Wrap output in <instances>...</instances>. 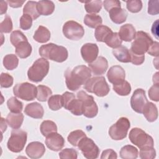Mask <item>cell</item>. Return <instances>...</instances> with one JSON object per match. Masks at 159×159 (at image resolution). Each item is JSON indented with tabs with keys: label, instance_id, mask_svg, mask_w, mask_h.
I'll return each instance as SVG.
<instances>
[{
	"label": "cell",
	"instance_id": "6da1fadb",
	"mask_svg": "<svg viewBox=\"0 0 159 159\" xmlns=\"http://www.w3.org/2000/svg\"><path fill=\"white\" fill-rule=\"evenodd\" d=\"M91 76V70L85 65L76 66L73 69L68 68L65 72L66 86L73 91L78 90L84 84Z\"/></svg>",
	"mask_w": 159,
	"mask_h": 159
},
{
	"label": "cell",
	"instance_id": "7a4b0ae2",
	"mask_svg": "<svg viewBox=\"0 0 159 159\" xmlns=\"http://www.w3.org/2000/svg\"><path fill=\"white\" fill-rule=\"evenodd\" d=\"M40 55L43 58L58 63L65 61L68 56L67 49L63 46L50 43L42 45L39 50Z\"/></svg>",
	"mask_w": 159,
	"mask_h": 159
},
{
	"label": "cell",
	"instance_id": "3957f363",
	"mask_svg": "<svg viewBox=\"0 0 159 159\" xmlns=\"http://www.w3.org/2000/svg\"><path fill=\"white\" fill-rule=\"evenodd\" d=\"M153 42L152 38L147 33L141 30L138 31L135 34L129 51L135 55H145Z\"/></svg>",
	"mask_w": 159,
	"mask_h": 159
},
{
	"label": "cell",
	"instance_id": "277c9868",
	"mask_svg": "<svg viewBox=\"0 0 159 159\" xmlns=\"http://www.w3.org/2000/svg\"><path fill=\"white\" fill-rule=\"evenodd\" d=\"M49 70V62L45 58L37 59L29 68L27 76L30 81L35 83L40 82L48 74Z\"/></svg>",
	"mask_w": 159,
	"mask_h": 159
},
{
	"label": "cell",
	"instance_id": "5b68a950",
	"mask_svg": "<svg viewBox=\"0 0 159 159\" xmlns=\"http://www.w3.org/2000/svg\"><path fill=\"white\" fill-rule=\"evenodd\" d=\"M84 89L99 97L106 96L110 91V88L104 76H96L89 78L84 84Z\"/></svg>",
	"mask_w": 159,
	"mask_h": 159
},
{
	"label": "cell",
	"instance_id": "8992f818",
	"mask_svg": "<svg viewBox=\"0 0 159 159\" xmlns=\"http://www.w3.org/2000/svg\"><path fill=\"white\" fill-rule=\"evenodd\" d=\"M129 138L130 142L140 149L153 147V138L140 128L132 129L129 132Z\"/></svg>",
	"mask_w": 159,
	"mask_h": 159
},
{
	"label": "cell",
	"instance_id": "52a82bcc",
	"mask_svg": "<svg viewBox=\"0 0 159 159\" xmlns=\"http://www.w3.org/2000/svg\"><path fill=\"white\" fill-rule=\"evenodd\" d=\"M27 134L21 129H14L11 132V136L7 141L8 149L15 153L21 152L27 142Z\"/></svg>",
	"mask_w": 159,
	"mask_h": 159
},
{
	"label": "cell",
	"instance_id": "ba28073f",
	"mask_svg": "<svg viewBox=\"0 0 159 159\" xmlns=\"http://www.w3.org/2000/svg\"><path fill=\"white\" fill-rule=\"evenodd\" d=\"M77 98L80 99L83 105V114L88 118H93L98 112V107L94 98L88 95L84 91H80L76 94Z\"/></svg>",
	"mask_w": 159,
	"mask_h": 159
},
{
	"label": "cell",
	"instance_id": "9c48e42d",
	"mask_svg": "<svg viewBox=\"0 0 159 159\" xmlns=\"http://www.w3.org/2000/svg\"><path fill=\"white\" fill-rule=\"evenodd\" d=\"M130 127L129 120L124 117L119 118L117 121L110 127L109 134L111 138L115 140H120L125 139Z\"/></svg>",
	"mask_w": 159,
	"mask_h": 159
},
{
	"label": "cell",
	"instance_id": "30bf717a",
	"mask_svg": "<svg viewBox=\"0 0 159 159\" xmlns=\"http://www.w3.org/2000/svg\"><path fill=\"white\" fill-rule=\"evenodd\" d=\"M13 93L16 97L29 101H32L36 98L37 89L35 85L25 82L16 84L13 88Z\"/></svg>",
	"mask_w": 159,
	"mask_h": 159
},
{
	"label": "cell",
	"instance_id": "8fae6325",
	"mask_svg": "<svg viewBox=\"0 0 159 159\" xmlns=\"http://www.w3.org/2000/svg\"><path fill=\"white\" fill-rule=\"evenodd\" d=\"M63 33L70 40H78L83 37L84 30L83 27L77 22L68 20L63 26Z\"/></svg>",
	"mask_w": 159,
	"mask_h": 159
},
{
	"label": "cell",
	"instance_id": "7c38bea8",
	"mask_svg": "<svg viewBox=\"0 0 159 159\" xmlns=\"http://www.w3.org/2000/svg\"><path fill=\"white\" fill-rule=\"evenodd\" d=\"M78 147L83 156L88 159H95L99 156V148L91 139L86 136L79 142Z\"/></svg>",
	"mask_w": 159,
	"mask_h": 159
},
{
	"label": "cell",
	"instance_id": "4fadbf2b",
	"mask_svg": "<svg viewBox=\"0 0 159 159\" xmlns=\"http://www.w3.org/2000/svg\"><path fill=\"white\" fill-rule=\"evenodd\" d=\"M145 91L141 88L135 89L130 98V106L132 109L137 113L142 114L148 102Z\"/></svg>",
	"mask_w": 159,
	"mask_h": 159
},
{
	"label": "cell",
	"instance_id": "5bb4252c",
	"mask_svg": "<svg viewBox=\"0 0 159 159\" xmlns=\"http://www.w3.org/2000/svg\"><path fill=\"white\" fill-rule=\"evenodd\" d=\"M99 48L96 43H87L81 48V54L83 60L88 63L94 61L98 55Z\"/></svg>",
	"mask_w": 159,
	"mask_h": 159
},
{
	"label": "cell",
	"instance_id": "9a60e30c",
	"mask_svg": "<svg viewBox=\"0 0 159 159\" xmlns=\"http://www.w3.org/2000/svg\"><path fill=\"white\" fill-rule=\"evenodd\" d=\"M45 144L50 150L58 152L64 147L65 139L57 132H53L46 137Z\"/></svg>",
	"mask_w": 159,
	"mask_h": 159
},
{
	"label": "cell",
	"instance_id": "2e32d148",
	"mask_svg": "<svg viewBox=\"0 0 159 159\" xmlns=\"http://www.w3.org/2000/svg\"><path fill=\"white\" fill-rule=\"evenodd\" d=\"M107 77L111 83L117 84L125 80V73L122 66L119 65H114L111 66L108 70Z\"/></svg>",
	"mask_w": 159,
	"mask_h": 159
},
{
	"label": "cell",
	"instance_id": "e0dca14e",
	"mask_svg": "<svg viewBox=\"0 0 159 159\" xmlns=\"http://www.w3.org/2000/svg\"><path fill=\"white\" fill-rule=\"evenodd\" d=\"M45 152L44 145L40 142H32L25 148L27 155L30 158L37 159L42 157Z\"/></svg>",
	"mask_w": 159,
	"mask_h": 159
},
{
	"label": "cell",
	"instance_id": "ac0fdd59",
	"mask_svg": "<svg viewBox=\"0 0 159 159\" xmlns=\"http://www.w3.org/2000/svg\"><path fill=\"white\" fill-rule=\"evenodd\" d=\"M90 70L94 75H101L106 73L108 68V61L103 57H98L94 61L88 65Z\"/></svg>",
	"mask_w": 159,
	"mask_h": 159
},
{
	"label": "cell",
	"instance_id": "d6986e66",
	"mask_svg": "<svg viewBox=\"0 0 159 159\" xmlns=\"http://www.w3.org/2000/svg\"><path fill=\"white\" fill-rule=\"evenodd\" d=\"M25 114L34 119H42L43 116L44 110L42 106L37 102L28 104L24 109Z\"/></svg>",
	"mask_w": 159,
	"mask_h": 159
},
{
	"label": "cell",
	"instance_id": "ffe728a7",
	"mask_svg": "<svg viewBox=\"0 0 159 159\" xmlns=\"http://www.w3.org/2000/svg\"><path fill=\"white\" fill-rule=\"evenodd\" d=\"M122 40L125 42H130L134 39L135 36V29L130 24H125L122 25L118 33Z\"/></svg>",
	"mask_w": 159,
	"mask_h": 159
},
{
	"label": "cell",
	"instance_id": "44dd1931",
	"mask_svg": "<svg viewBox=\"0 0 159 159\" xmlns=\"http://www.w3.org/2000/svg\"><path fill=\"white\" fill-rule=\"evenodd\" d=\"M109 14L111 20L117 24L124 23L127 17L126 10L121 7H114L109 11Z\"/></svg>",
	"mask_w": 159,
	"mask_h": 159
},
{
	"label": "cell",
	"instance_id": "7402d4cb",
	"mask_svg": "<svg viewBox=\"0 0 159 159\" xmlns=\"http://www.w3.org/2000/svg\"><path fill=\"white\" fill-rule=\"evenodd\" d=\"M112 54L116 57V58L120 62H130V54L129 50L124 46L120 45V47L114 48L112 50Z\"/></svg>",
	"mask_w": 159,
	"mask_h": 159
},
{
	"label": "cell",
	"instance_id": "603a6c76",
	"mask_svg": "<svg viewBox=\"0 0 159 159\" xmlns=\"http://www.w3.org/2000/svg\"><path fill=\"white\" fill-rule=\"evenodd\" d=\"M24 120V115L20 113L10 112L6 117V122L13 129H19Z\"/></svg>",
	"mask_w": 159,
	"mask_h": 159
},
{
	"label": "cell",
	"instance_id": "cb8c5ba5",
	"mask_svg": "<svg viewBox=\"0 0 159 159\" xmlns=\"http://www.w3.org/2000/svg\"><path fill=\"white\" fill-rule=\"evenodd\" d=\"M16 53L20 58L29 57L32 53V46L28 41H22L16 47Z\"/></svg>",
	"mask_w": 159,
	"mask_h": 159
},
{
	"label": "cell",
	"instance_id": "d4e9b609",
	"mask_svg": "<svg viewBox=\"0 0 159 159\" xmlns=\"http://www.w3.org/2000/svg\"><path fill=\"white\" fill-rule=\"evenodd\" d=\"M37 10L40 15L48 16L55 10V4L52 1H39L37 2Z\"/></svg>",
	"mask_w": 159,
	"mask_h": 159
},
{
	"label": "cell",
	"instance_id": "484cf974",
	"mask_svg": "<svg viewBox=\"0 0 159 159\" xmlns=\"http://www.w3.org/2000/svg\"><path fill=\"white\" fill-rule=\"evenodd\" d=\"M143 116L146 119L150 122H152L155 121L158 117V110L157 107L153 103L151 102H148L146 104L143 112Z\"/></svg>",
	"mask_w": 159,
	"mask_h": 159
},
{
	"label": "cell",
	"instance_id": "4316f807",
	"mask_svg": "<svg viewBox=\"0 0 159 159\" xmlns=\"http://www.w3.org/2000/svg\"><path fill=\"white\" fill-rule=\"evenodd\" d=\"M33 38L37 42L46 43L50 39V32L47 27L40 25L35 32Z\"/></svg>",
	"mask_w": 159,
	"mask_h": 159
},
{
	"label": "cell",
	"instance_id": "83f0119b",
	"mask_svg": "<svg viewBox=\"0 0 159 159\" xmlns=\"http://www.w3.org/2000/svg\"><path fill=\"white\" fill-rule=\"evenodd\" d=\"M139 151L136 147L127 145L122 147L120 150V157L123 159H135L138 157Z\"/></svg>",
	"mask_w": 159,
	"mask_h": 159
},
{
	"label": "cell",
	"instance_id": "f1b7e54d",
	"mask_svg": "<svg viewBox=\"0 0 159 159\" xmlns=\"http://www.w3.org/2000/svg\"><path fill=\"white\" fill-rule=\"evenodd\" d=\"M113 32L112 30L106 25H101L96 27L94 32V35L96 40L98 42H105L107 37Z\"/></svg>",
	"mask_w": 159,
	"mask_h": 159
},
{
	"label": "cell",
	"instance_id": "f546056e",
	"mask_svg": "<svg viewBox=\"0 0 159 159\" xmlns=\"http://www.w3.org/2000/svg\"><path fill=\"white\" fill-rule=\"evenodd\" d=\"M23 13L24 14L30 16L33 20L37 19L40 16L37 10V2L33 1H28L24 7Z\"/></svg>",
	"mask_w": 159,
	"mask_h": 159
},
{
	"label": "cell",
	"instance_id": "4dcf8cb0",
	"mask_svg": "<svg viewBox=\"0 0 159 159\" xmlns=\"http://www.w3.org/2000/svg\"><path fill=\"white\" fill-rule=\"evenodd\" d=\"M102 19L101 16L94 14H88L84 18V23L90 28H96L101 25Z\"/></svg>",
	"mask_w": 159,
	"mask_h": 159
},
{
	"label": "cell",
	"instance_id": "1f68e13d",
	"mask_svg": "<svg viewBox=\"0 0 159 159\" xmlns=\"http://www.w3.org/2000/svg\"><path fill=\"white\" fill-rule=\"evenodd\" d=\"M40 129L42 134L45 137H47L53 132H57V127L56 124L54 122L49 120L43 121L40 125Z\"/></svg>",
	"mask_w": 159,
	"mask_h": 159
},
{
	"label": "cell",
	"instance_id": "d6a6232c",
	"mask_svg": "<svg viewBox=\"0 0 159 159\" xmlns=\"http://www.w3.org/2000/svg\"><path fill=\"white\" fill-rule=\"evenodd\" d=\"M19 59L14 54L6 55L3 58V65L7 70H12L17 68Z\"/></svg>",
	"mask_w": 159,
	"mask_h": 159
},
{
	"label": "cell",
	"instance_id": "836d02e7",
	"mask_svg": "<svg viewBox=\"0 0 159 159\" xmlns=\"http://www.w3.org/2000/svg\"><path fill=\"white\" fill-rule=\"evenodd\" d=\"M37 99L39 101L45 102L48 99L50 96L52 94V91L50 88L44 85H39L37 87Z\"/></svg>",
	"mask_w": 159,
	"mask_h": 159
},
{
	"label": "cell",
	"instance_id": "e575fe53",
	"mask_svg": "<svg viewBox=\"0 0 159 159\" xmlns=\"http://www.w3.org/2000/svg\"><path fill=\"white\" fill-rule=\"evenodd\" d=\"M113 89L120 96H127L131 91V86L128 81L124 80L119 84H113Z\"/></svg>",
	"mask_w": 159,
	"mask_h": 159
},
{
	"label": "cell",
	"instance_id": "d590c367",
	"mask_svg": "<svg viewBox=\"0 0 159 159\" xmlns=\"http://www.w3.org/2000/svg\"><path fill=\"white\" fill-rule=\"evenodd\" d=\"M67 110L70 111L75 116H81L83 114V105L82 102L79 99L75 98L67 106Z\"/></svg>",
	"mask_w": 159,
	"mask_h": 159
},
{
	"label": "cell",
	"instance_id": "8d00e7d4",
	"mask_svg": "<svg viewBox=\"0 0 159 159\" xmlns=\"http://www.w3.org/2000/svg\"><path fill=\"white\" fill-rule=\"evenodd\" d=\"M84 8L86 11L89 14L98 13L102 8V1L101 0H94L84 2Z\"/></svg>",
	"mask_w": 159,
	"mask_h": 159
},
{
	"label": "cell",
	"instance_id": "74e56055",
	"mask_svg": "<svg viewBox=\"0 0 159 159\" xmlns=\"http://www.w3.org/2000/svg\"><path fill=\"white\" fill-rule=\"evenodd\" d=\"M48 105L52 111H57L63 107L62 96L55 94L51 96L48 99Z\"/></svg>",
	"mask_w": 159,
	"mask_h": 159
},
{
	"label": "cell",
	"instance_id": "f35d334b",
	"mask_svg": "<svg viewBox=\"0 0 159 159\" xmlns=\"http://www.w3.org/2000/svg\"><path fill=\"white\" fill-rule=\"evenodd\" d=\"M7 107L11 112L20 113L23 109V104L15 97L10 98L7 101Z\"/></svg>",
	"mask_w": 159,
	"mask_h": 159
},
{
	"label": "cell",
	"instance_id": "ab89813d",
	"mask_svg": "<svg viewBox=\"0 0 159 159\" xmlns=\"http://www.w3.org/2000/svg\"><path fill=\"white\" fill-rule=\"evenodd\" d=\"M86 134L81 130H76L70 133L67 139L68 141L73 146L78 147L79 142L84 137H86Z\"/></svg>",
	"mask_w": 159,
	"mask_h": 159
},
{
	"label": "cell",
	"instance_id": "60d3db41",
	"mask_svg": "<svg viewBox=\"0 0 159 159\" xmlns=\"http://www.w3.org/2000/svg\"><path fill=\"white\" fill-rule=\"evenodd\" d=\"M122 40L120 38L119 34L117 32H112L107 39L106 40L105 43L106 45L112 48H116L120 47L122 44Z\"/></svg>",
	"mask_w": 159,
	"mask_h": 159
},
{
	"label": "cell",
	"instance_id": "b9f144b4",
	"mask_svg": "<svg viewBox=\"0 0 159 159\" xmlns=\"http://www.w3.org/2000/svg\"><path fill=\"white\" fill-rule=\"evenodd\" d=\"M10 40L14 47H16L20 42L28 41L25 35L21 31L18 30H14L11 33L10 36Z\"/></svg>",
	"mask_w": 159,
	"mask_h": 159
},
{
	"label": "cell",
	"instance_id": "7bdbcfd3",
	"mask_svg": "<svg viewBox=\"0 0 159 159\" xmlns=\"http://www.w3.org/2000/svg\"><path fill=\"white\" fill-rule=\"evenodd\" d=\"M127 9L132 13L139 12L142 8V2L140 0H130L126 1Z\"/></svg>",
	"mask_w": 159,
	"mask_h": 159
},
{
	"label": "cell",
	"instance_id": "ee69618b",
	"mask_svg": "<svg viewBox=\"0 0 159 159\" xmlns=\"http://www.w3.org/2000/svg\"><path fill=\"white\" fill-rule=\"evenodd\" d=\"M12 22L9 16L6 15L3 21L0 24V30L1 33H9L12 30Z\"/></svg>",
	"mask_w": 159,
	"mask_h": 159
},
{
	"label": "cell",
	"instance_id": "f6af8a7d",
	"mask_svg": "<svg viewBox=\"0 0 159 159\" xmlns=\"http://www.w3.org/2000/svg\"><path fill=\"white\" fill-rule=\"evenodd\" d=\"M59 157L61 159H76L78 153L74 148H65L59 153Z\"/></svg>",
	"mask_w": 159,
	"mask_h": 159
},
{
	"label": "cell",
	"instance_id": "bcb514c9",
	"mask_svg": "<svg viewBox=\"0 0 159 159\" xmlns=\"http://www.w3.org/2000/svg\"><path fill=\"white\" fill-rule=\"evenodd\" d=\"M32 18L27 14H23L20 19V27L24 30H29L32 25Z\"/></svg>",
	"mask_w": 159,
	"mask_h": 159
},
{
	"label": "cell",
	"instance_id": "7dc6e473",
	"mask_svg": "<svg viewBox=\"0 0 159 159\" xmlns=\"http://www.w3.org/2000/svg\"><path fill=\"white\" fill-rule=\"evenodd\" d=\"M139 154L142 159H153L156 157V152L153 147L140 149Z\"/></svg>",
	"mask_w": 159,
	"mask_h": 159
},
{
	"label": "cell",
	"instance_id": "c3c4849f",
	"mask_svg": "<svg viewBox=\"0 0 159 159\" xmlns=\"http://www.w3.org/2000/svg\"><path fill=\"white\" fill-rule=\"evenodd\" d=\"M13 77L6 73H2L1 75V88H9L13 84Z\"/></svg>",
	"mask_w": 159,
	"mask_h": 159
},
{
	"label": "cell",
	"instance_id": "681fc988",
	"mask_svg": "<svg viewBox=\"0 0 159 159\" xmlns=\"http://www.w3.org/2000/svg\"><path fill=\"white\" fill-rule=\"evenodd\" d=\"M148 96L151 100L158 102L159 101V84H154L148 90Z\"/></svg>",
	"mask_w": 159,
	"mask_h": 159
},
{
	"label": "cell",
	"instance_id": "f907efd6",
	"mask_svg": "<svg viewBox=\"0 0 159 159\" xmlns=\"http://www.w3.org/2000/svg\"><path fill=\"white\" fill-rule=\"evenodd\" d=\"M158 4L159 1L158 0L149 1L148 5V13L150 15L158 14L159 13Z\"/></svg>",
	"mask_w": 159,
	"mask_h": 159
},
{
	"label": "cell",
	"instance_id": "816d5d0a",
	"mask_svg": "<svg viewBox=\"0 0 159 159\" xmlns=\"http://www.w3.org/2000/svg\"><path fill=\"white\" fill-rule=\"evenodd\" d=\"M104 9L109 12L114 7H120V2L117 0H105L103 2Z\"/></svg>",
	"mask_w": 159,
	"mask_h": 159
},
{
	"label": "cell",
	"instance_id": "f5cc1de1",
	"mask_svg": "<svg viewBox=\"0 0 159 159\" xmlns=\"http://www.w3.org/2000/svg\"><path fill=\"white\" fill-rule=\"evenodd\" d=\"M75 98V96L73 93L70 92H65L62 94V99H63V106L65 109H66L68 104L70 102Z\"/></svg>",
	"mask_w": 159,
	"mask_h": 159
},
{
	"label": "cell",
	"instance_id": "db71d44e",
	"mask_svg": "<svg viewBox=\"0 0 159 159\" xmlns=\"http://www.w3.org/2000/svg\"><path fill=\"white\" fill-rule=\"evenodd\" d=\"M130 52V51H129ZM130 62L135 65H140L142 64L145 60V55H135L130 52Z\"/></svg>",
	"mask_w": 159,
	"mask_h": 159
},
{
	"label": "cell",
	"instance_id": "11a10c76",
	"mask_svg": "<svg viewBox=\"0 0 159 159\" xmlns=\"http://www.w3.org/2000/svg\"><path fill=\"white\" fill-rule=\"evenodd\" d=\"M147 53L152 56L158 57V53H159V43H158V42H153V43L152 44V45L148 48Z\"/></svg>",
	"mask_w": 159,
	"mask_h": 159
},
{
	"label": "cell",
	"instance_id": "9f6ffc18",
	"mask_svg": "<svg viewBox=\"0 0 159 159\" xmlns=\"http://www.w3.org/2000/svg\"><path fill=\"white\" fill-rule=\"evenodd\" d=\"M117 155L116 152H114L112 149H107L102 152L101 158L104 159V158H117Z\"/></svg>",
	"mask_w": 159,
	"mask_h": 159
},
{
	"label": "cell",
	"instance_id": "6f0895ef",
	"mask_svg": "<svg viewBox=\"0 0 159 159\" xmlns=\"http://www.w3.org/2000/svg\"><path fill=\"white\" fill-rule=\"evenodd\" d=\"M7 3H9V6L14 8H17L21 7L22 4L24 3V1H7Z\"/></svg>",
	"mask_w": 159,
	"mask_h": 159
},
{
	"label": "cell",
	"instance_id": "680465c9",
	"mask_svg": "<svg viewBox=\"0 0 159 159\" xmlns=\"http://www.w3.org/2000/svg\"><path fill=\"white\" fill-rule=\"evenodd\" d=\"M158 20H157L152 25V34L155 35V37L158 39Z\"/></svg>",
	"mask_w": 159,
	"mask_h": 159
},
{
	"label": "cell",
	"instance_id": "91938a15",
	"mask_svg": "<svg viewBox=\"0 0 159 159\" xmlns=\"http://www.w3.org/2000/svg\"><path fill=\"white\" fill-rule=\"evenodd\" d=\"M7 2L2 1L1 2V14H5L7 11Z\"/></svg>",
	"mask_w": 159,
	"mask_h": 159
},
{
	"label": "cell",
	"instance_id": "94428289",
	"mask_svg": "<svg viewBox=\"0 0 159 159\" xmlns=\"http://www.w3.org/2000/svg\"><path fill=\"white\" fill-rule=\"evenodd\" d=\"M158 73L157 72V73H155V75H154L153 76V83H154V84L158 83Z\"/></svg>",
	"mask_w": 159,
	"mask_h": 159
},
{
	"label": "cell",
	"instance_id": "6125c7cd",
	"mask_svg": "<svg viewBox=\"0 0 159 159\" xmlns=\"http://www.w3.org/2000/svg\"><path fill=\"white\" fill-rule=\"evenodd\" d=\"M1 129H2V132H4V130H6V128H7V125H6V124H5V125H3L4 124H3V120H2V117H1Z\"/></svg>",
	"mask_w": 159,
	"mask_h": 159
}]
</instances>
